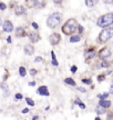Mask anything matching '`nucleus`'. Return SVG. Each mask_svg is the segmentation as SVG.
Here are the masks:
<instances>
[{
  "mask_svg": "<svg viewBox=\"0 0 113 120\" xmlns=\"http://www.w3.org/2000/svg\"><path fill=\"white\" fill-rule=\"evenodd\" d=\"M62 18H63L62 13L53 12V13H51L48 17V19H47V25H48L49 28H56V27L61 23Z\"/></svg>",
  "mask_w": 113,
  "mask_h": 120,
  "instance_id": "nucleus-1",
  "label": "nucleus"
},
{
  "mask_svg": "<svg viewBox=\"0 0 113 120\" xmlns=\"http://www.w3.org/2000/svg\"><path fill=\"white\" fill-rule=\"evenodd\" d=\"M77 27H78V22L75 19H69L68 21L64 23V26L62 27V32L64 34H72L77 30Z\"/></svg>",
  "mask_w": 113,
  "mask_h": 120,
  "instance_id": "nucleus-2",
  "label": "nucleus"
},
{
  "mask_svg": "<svg viewBox=\"0 0 113 120\" xmlns=\"http://www.w3.org/2000/svg\"><path fill=\"white\" fill-rule=\"evenodd\" d=\"M113 23V13H106V15H103L101 16L98 21H96V25L101 28H105V27H109Z\"/></svg>",
  "mask_w": 113,
  "mask_h": 120,
  "instance_id": "nucleus-3",
  "label": "nucleus"
},
{
  "mask_svg": "<svg viewBox=\"0 0 113 120\" xmlns=\"http://www.w3.org/2000/svg\"><path fill=\"white\" fill-rule=\"evenodd\" d=\"M112 36H113V28L105 27V29H103L101 31L100 36H99V40L101 42H106Z\"/></svg>",
  "mask_w": 113,
  "mask_h": 120,
  "instance_id": "nucleus-4",
  "label": "nucleus"
},
{
  "mask_svg": "<svg viewBox=\"0 0 113 120\" xmlns=\"http://www.w3.org/2000/svg\"><path fill=\"white\" fill-rule=\"evenodd\" d=\"M49 40H50V43H51L52 46H56V45L60 43V41H61V36L59 34L54 32V34H52L49 37Z\"/></svg>",
  "mask_w": 113,
  "mask_h": 120,
  "instance_id": "nucleus-5",
  "label": "nucleus"
},
{
  "mask_svg": "<svg viewBox=\"0 0 113 120\" xmlns=\"http://www.w3.org/2000/svg\"><path fill=\"white\" fill-rule=\"evenodd\" d=\"M2 29H4V32H11V31L13 30L12 22L9 21V20H6V21L2 23Z\"/></svg>",
  "mask_w": 113,
  "mask_h": 120,
  "instance_id": "nucleus-6",
  "label": "nucleus"
},
{
  "mask_svg": "<svg viewBox=\"0 0 113 120\" xmlns=\"http://www.w3.org/2000/svg\"><path fill=\"white\" fill-rule=\"evenodd\" d=\"M110 56H111V50H110L109 48H103L100 51V53H99V57H100L101 59H106Z\"/></svg>",
  "mask_w": 113,
  "mask_h": 120,
  "instance_id": "nucleus-7",
  "label": "nucleus"
},
{
  "mask_svg": "<svg viewBox=\"0 0 113 120\" xmlns=\"http://www.w3.org/2000/svg\"><path fill=\"white\" fill-rule=\"evenodd\" d=\"M14 13H16L17 16H22V15L26 13V8H25L23 6H17V7L14 8Z\"/></svg>",
  "mask_w": 113,
  "mask_h": 120,
  "instance_id": "nucleus-8",
  "label": "nucleus"
},
{
  "mask_svg": "<svg viewBox=\"0 0 113 120\" xmlns=\"http://www.w3.org/2000/svg\"><path fill=\"white\" fill-rule=\"evenodd\" d=\"M29 39H30V41L31 42H38L40 40V36L37 32H30L29 34Z\"/></svg>",
  "mask_w": 113,
  "mask_h": 120,
  "instance_id": "nucleus-9",
  "label": "nucleus"
},
{
  "mask_svg": "<svg viewBox=\"0 0 113 120\" xmlns=\"http://www.w3.org/2000/svg\"><path fill=\"white\" fill-rule=\"evenodd\" d=\"M23 50H25V53H26V55L31 56V55H33V52H35V47L31 46V45H27L26 47L23 48Z\"/></svg>",
  "mask_w": 113,
  "mask_h": 120,
  "instance_id": "nucleus-10",
  "label": "nucleus"
},
{
  "mask_svg": "<svg viewBox=\"0 0 113 120\" xmlns=\"http://www.w3.org/2000/svg\"><path fill=\"white\" fill-rule=\"evenodd\" d=\"M25 36H26V30H25V28L18 27L17 29H16V37L21 38V37H25Z\"/></svg>",
  "mask_w": 113,
  "mask_h": 120,
  "instance_id": "nucleus-11",
  "label": "nucleus"
},
{
  "mask_svg": "<svg viewBox=\"0 0 113 120\" xmlns=\"http://www.w3.org/2000/svg\"><path fill=\"white\" fill-rule=\"evenodd\" d=\"M38 94H41V96H46V97H48L49 94V91H48V88H47V87L46 86H41L39 88V89H38Z\"/></svg>",
  "mask_w": 113,
  "mask_h": 120,
  "instance_id": "nucleus-12",
  "label": "nucleus"
},
{
  "mask_svg": "<svg viewBox=\"0 0 113 120\" xmlns=\"http://www.w3.org/2000/svg\"><path fill=\"white\" fill-rule=\"evenodd\" d=\"M99 106H101V107H103V108L106 109V108L111 107V101H109V100H104V99H100Z\"/></svg>",
  "mask_w": 113,
  "mask_h": 120,
  "instance_id": "nucleus-13",
  "label": "nucleus"
},
{
  "mask_svg": "<svg viewBox=\"0 0 113 120\" xmlns=\"http://www.w3.org/2000/svg\"><path fill=\"white\" fill-rule=\"evenodd\" d=\"M94 56H95V51H94L93 49H91V50H89V51H87L85 53H84V58H85V60L91 59V58H93Z\"/></svg>",
  "mask_w": 113,
  "mask_h": 120,
  "instance_id": "nucleus-14",
  "label": "nucleus"
},
{
  "mask_svg": "<svg viewBox=\"0 0 113 120\" xmlns=\"http://www.w3.org/2000/svg\"><path fill=\"white\" fill-rule=\"evenodd\" d=\"M80 39H81V37H80L79 34H73V36H71V37H70V42L71 43L79 42V41H80Z\"/></svg>",
  "mask_w": 113,
  "mask_h": 120,
  "instance_id": "nucleus-15",
  "label": "nucleus"
},
{
  "mask_svg": "<svg viewBox=\"0 0 113 120\" xmlns=\"http://www.w3.org/2000/svg\"><path fill=\"white\" fill-rule=\"evenodd\" d=\"M99 2V0H85V4L88 7H93Z\"/></svg>",
  "mask_w": 113,
  "mask_h": 120,
  "instance_id": "nucleus-16",
  "label": "nucleus"
},
{
  "mask_svg": "<svg viewBox=\"0 0 113 120\" xmlns=\"http://www.w3.org/2000/svg\"><path fill=\"white\" fill-rule=\"evenodd\" d=\"M64 82L67 83V85H71V86H75V82H74V80L72 79V78H67V79H64Z\"/></svg>",
  "mask_w": 113,
  "mask_h": 120,
  "instance_id": "nucleus-17",
  "label": "nucleus"
},
{
  "mask_svg": "<svg viewBox=\"0 0 113 120\" xmlns=\"http://www.w3.org/2000/svg\"><path fill=\"white\" fill-rule=\"evenodd\" d=\"M19 73H20L21 77H26V75H27L26 68H25V67H20V68H19Z\"/></svg>",
  "mask_w": 113,
  "mask_h": 120,
  "instance_id": "nucleus-18",
  "label": "nucleus"
},
{
  "mask_svg": "<svg viewBox=\"0 0 113 120\" xmlns=\"http://www.w3.org/2000/svg\"><path fill=\"white\" fill-rule=\"evenodd\" d=\"M74 102L77 103V105H79V107L81 108V109H84V108H85V105L81 102V99H80V98H78L77 100H75V101H74Z\"/></svg>",
  "mask_w": 113,
  "mask_h": 120,
  "instance_id": "nucleus-19",
  "label": "nucleus"
},
{
  "mask_svg": "<svg viewBox=\"0 0 113 120\" xmlns=\"http://www.w3.org/2000/svg\"><path fill=\"white\" fill-rule=\"evenodd\" d=\"M96 112L99 113V115H101V113H104L105 112V108L101 107V106H99V107L96 108Z\"/></svg>",
  "mask_w": 113,
  "mask_h": 120,
  "instance_id": "nucleus-20",
  "label": "nucleus"
},
{
  "mask_svg": "<svg viewBox=\"0 0 113 120\" xmlns=\"http://www.w3.org/2000/svg\"><path fill=\"white\" fill-rule=\"evenodd\" d=\"M108 96H109V92H104V94H98V98H99V99H105Z\"/></svg>",
  "mask_w": 113,
  "mask_h": 120,
  "instance_id": "nucleus-21",
  "label": "nucleus"
},
{
  "mask_svg": "<svg viewBox=\"0 0 113 120\" xmlns=\"http://www.w3.org/2000/svg\"><path fill=\"white\" fill-rule=\"evenodd\" d=\"M26 101H27V103H28L29 106H31V107H32V106H35V101H33L32 99H30V98H28V97H27Z\"/></svg>",
  "mask_w": 113,
  "mask_h": 120,
  "instance_id": "nucleus-22",
  "label": "nucleus"
},
{
  "mask_svg": "<svg viewBox=\"0 0 113 120\" xmlns=\"http://www.w3.org/2000/svg\"><path fill=\"white\" fill-rule=\"evenodd\" d=\"M0 87H1V89H2V90L8 89V85H7L6 82H1V83H0Z\"/></svg>",
  "mask_w": 113,
  "mask_h": 120,
  "instance_id": "nucleus-23",
  "label": "nucleus"
},
{
  "mask_svg": "<svg viewBox=\"0 0 113 120\" xmlns=\"http://www.w3.org/2000/svg\"><path fill=\"white\" fill-rule=\"evenodd\" d=\"M6 8H7L6 4H4V2H0V10H4Z\"/></svg>",
  "mask_w": 113,
  "mask_h": 120,
  "instance_id": "nucleus-24",
  "label": "nucleus"
},
{
  "mask_svg": "<svg viewBox=\"0 0 113 120\" xmlns=\"http://www.w3.org/2000/svg\"><path fill=\"white\" fill-rule=\"evenodd\" d=\"M82 81L84 82V83H88V85H90V83L92 82V80H91V79H82Z\"/></svg>",
  "mask_w": 113,
  "mask_h": 120,
  "instance_id": "nucleus-25",
  "label": "nucleus"
},
{
  "mask_svg": "<svg viewBox=\"0 0 113 120\" xmlns=\"http://www.w3.org/2000/svg\"><path fill=\"white\" fill-rule=\"evenodd\" d=\"M31 26H32V28H35V29H38V28H39V26H38V23H37V22H32V23H31Z\"/></svg>",
  "mask_w": 113,
  "mask_h": 120,
  "instance_id": "nucleus-26",
  "label": "nucleus"
},
{
  "mask_svg": "<svg viewBox=\"0 0 113 120\" xmlns=\"http://www.w3.org/2000/svg\"><path fill=\"white\" fill-rule=\"evenodd\" d=\"M98 80H99V81H103V80H104V75H101V76H99V77H98Z\"/></svg>",
  "mask_w": 113,
  "mask_h": 120,
  "instance_id": "nucleus-27",
  "label": "nucleus"
},
{
  "mask_svg": "<svg viewBox=\"0 0 113 120\" xmlns=\"http://www.w3.org/2000/svg\"><path fill=\"white\" fill-rule=\"evenodd\" d=\"M77 29H78V31H79V32H80V34H81V32H82V31H83V28H82V26H80V25H78V27H77Z\"/></svg>",
  "mask_w": 113,
  "mask_h": 120,
  "instance_id": "nucleus-28",
  "label": "nucleus"
},
{
  "mask_svg": "<svg viewBox=\"0 0 113 120\" xmlns=\"http://www.w3.org/2000/svg\"><path fill=\"white\" fill-rule=\"evenodd\" d=\"M35 73H37V70H35V69H31V70H30V75H31V76H35Z\"/></svg>",
  "mask_w": 113,
  "mask_h": 120,
  "instance_id": "nucleus-29",
  "label": "nucleus"
},
{
  "mask_svg": "<svg viewBox=\"0 0 113 120\" xmlns=\"http://www.w3.org/2000/svg\"><path fill=\"white\" fill-rule=\"evenodd\" d=\"M16 99H18V100L22 99V94H16Z\"/></svg>",
  "mask_w": 113,
  "mask_h": 120,
  "instance_id": "nucleus-30",
  "label": "nucleus"
},
{
  "mask_svg": "<svg viewBox=\"0 0 113 120\" xmlns=\"http://www.w3.org/2000/svg\"><path fill=\"white\" fill-rule=\"evenodd\" d=\"M35 62H41V61H42V58H41V57H37L35 59Z\"/></svg>",
  "mask_w": 113,
  "mask_h": 120,
  "instance_id": "nucleus-31",
  "label": "nucleus"
},
{
  "mask_svg": "<svg viewBox=\"0 0 113 120\" xmlns=\"http://www.w3.org/2000/svg\"><path fill=\"white\" fill-rule=\"evenodd\" d=\"M75 71H77V67H75V66H72V67H71V72H75Z\"/></svg>",
  "mask_w": 113,
  "mask_h": 120,
  "instance_id": "nucleus-32",
  "label": "nucleus"
},
{
  "mask_svg": "<svg viewBox=\"0 0 113 120\" xmlns=\"http://www.w3.org/2000/svg\"><path fill=\"white\" fill-rule=\"evenodd\" d=\"M78 90H79V91H81V92H85V91H87V90L84 89V88H82V87H79Z\"/></svg>",
  "mask_w": 113,
  "mask_h": 120,
  "instance_id": "nucleus-33",
  "label": "nucleus"
},
{
  "mask_svg": "<svg viewBox=\"0 0 113 120\" xmlns=\"http://www.w3.org/2000/svg\"><path fill=\"white\" fill-rule=\"evenodd\" d=\"M51 58H52V60H56V55H54V52H53V51H51Z\"/></svg>",
  "mask_w": 113,
  "mask_h": 120,
  "instance_id": "nucleus-34",
  "label": "nucleus"
},
{
  "mask_svg": "<svg viewBox=\"0 0 113 120\" xmlns=\"http://www.w3.org/2000/svg\"><path fill=\"white\" fill-rule=\"evenodd\" d=\"M109 66V62H102L101 64V67H108Z\"/></svg>",
  "mask_w": 113,
  "mask_h": 120,
  "instance_id": "nucleus-35",
  "label": "nucleus"
},
{
  "mask_svg": "<svg viewBox=\"0 0 113 120\" xmlns=\"http://www.w3.org/2000/svg\"><path fill=\"white\" fill-rule=\"evenodd\" d=\"M29 86H30V87H35V81H31V82H29Z\"/></svg>",
  "mask_w": 113,
  "mask_h": 120,
  "instance_id": "nucleus-36",
  "label": "nucleus"
},
{
  "mask_svg": "<svg viewBox=\"0 0 113 120\" xmlns=\"http://www.w3.org/2000/svg\"><path fill=\"white\" fill-rule=\"evenodd\" d=\"M53 2H54V4H61V2H62V0H53Z\"/></svg>",
  "mask_w": 113,
  "mask_h": 120,
  "instance_id": "nucleus-37",
  "label": "nucleus"
},
{
  "mask_svg": "<svg viewBox=\"0 0 113 120\" xmlns=\"http://www.w3.org/2000/svg\"><path fill=\"white\" fill-rule=\"evenodd\" d=\"M51 64H52L53 66H58V61H56V60H52V61H51Z\"/></svg>",
  "mask_w": 113,
  "mask_h": 120,
  "instance_id": "nucleus-38",
  "label": "nucleus"
},
{
  "mask_svg": "<svg viewBox=\"0 0 113 120\" xmlns=\"http://www.w3.org/2000/svg\"><path fill=\"white\" fill-rule=\"evenodd\" d=\"M27 112H29V109H28V108H25V109L22 110V113H27Z\"/></svg>",
  "mask_w": 113,
  "mask_h": 120,
  "instance_id": "nucleus-39",
  "label": "nucleus"
},
{
  "mask_svg": "<svg viewBox=\"0 0 113 120\" xmlns=\"http://www.w3.org/2000/svg\"><path fill=\"white\" fill-rule=\"evenodd\" d=\"M7 42L11 43V38H10V37H8V38H7Z\"/></svg>",
  "mask_w": 113,
  "mask_h": 120,
  "instance_id": "nucleus-40",
  "label": "nucleus"
},
{
  "mask_svg": "<svg viewBox=\"0 0 113 120\" xmlns=\"http://www.w3.org/2000/svg\"><path fill=\"white\" fill-rule=\"evenodd\" d=\"M110 92H111V94H113V83L111 85V89H110Z\"/></svg>",
  "mask_w": 113,
  "mask_h": 120,
  "instance_id": "nucleus-41",
  "label": "nucleus"
},
{
  "mask_svg": "<svg viewBox=\"0 0 113 120\" xmlns=\"http://www.w3.org/2000/svg\"><path fill=\"white\" fill-rule=\"evenodd\" d=\"M105 4H110V2H112V0H104Z\"/></svg>",
  "mask_w": 113,
  "mask_h": 120,
  "instance_id": "nucleus-42",
  "label": "nucleus"
},
{
  "mask_svg": "<svg viewBox=\"0 0 113 120\" xmlns=\"http://www.w3.org/2000/svg\"><path fill=\"white\" fill-rule=\"evenodd\" d=\"M32 119H33V120H35V119H39V117H38V116H35L33 118H32Z\"/></svg>",
  "mask_w": 113,
  "mask_h": 120,
  "instance_id": "nucleus-43",
  "label": "nucleus"
},
{
  "mask_svg": "<svg viewBox=\"0 0 113 120\" xmlns=\"http://www.w3.org/2000/svg\"><path fill=\"white\" fill-rule=\"evenodd\" d=\"M0 26H2V20H1V18H0Z\"/></svg>",
  "mask_w": 113,
  "mask_h": 120,
  "instance_id": "nucleus-44",
  "label": "nucleus"
}]
</instances>
